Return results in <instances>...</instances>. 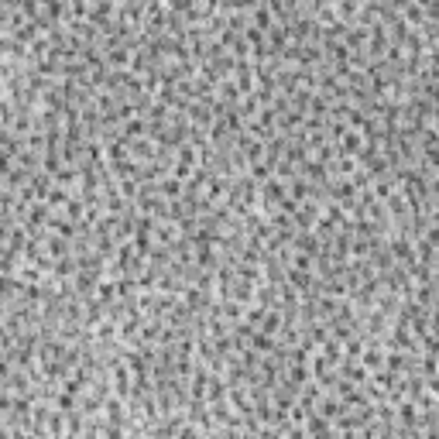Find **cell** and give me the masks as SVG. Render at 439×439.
Here are the masks:
<instances>
[{
    "mask_svg": "<svg viewBox=\"0 0 439 439\" xmlns=\"http://www.w3.org/2000/svg\"><path fill=\"white\" fill-rule=\"evenodd\" d=\"M364 367H381V350L377 347H370L364 354Z\"/></svg>",
    "mask_w": 439,
    "mask_h": 439,
    "instance_id": "1",
    "label": "cell"
},
{
    "mask_svg": "<svg viewBox=\"0 0 439 439\" xmlns=\"http://www.w3.org/2000/svg\"><path fill=\"white\" fill-rule=\"evenodd\" d=\"M179 439H199V429H196V426H182Z\"/></svg>",
    "mask_w": 439,
    "mask_h": 439,
    "instance_id": "2",
    "label": "cell"
}]
</instances>
